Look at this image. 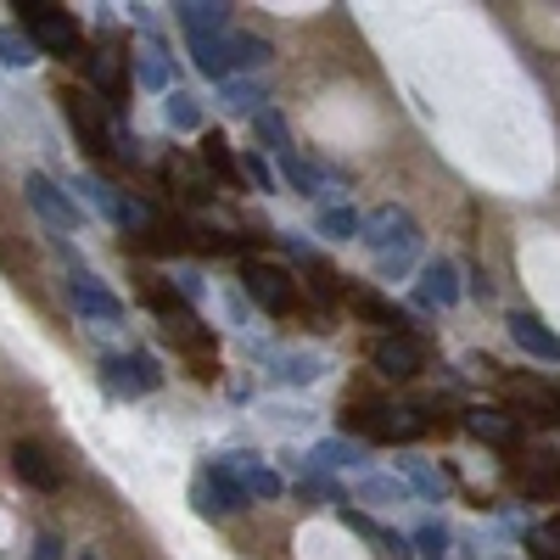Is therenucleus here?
<instances>
[{
  "mask_svg": "<svg viewBox=\"0 0 560 560\" xmlns=\"http://www.w3.org/2000/svg\"><path fill=\"white\" fill-rule=\"evenodd\" d=\"M23 191H28V202H34V213H45L57 230H79L84 224V213H79V202L62 191V185L51 179V174H28L23 179Z\"/></svg>",
  "mask_w": 560,
  "mask_h": 560,
  "instance_id": "obj_7",
  "label": "nucleus"
},
{
  "mask_svg": "<svg viewBox=\"0 0 560 560\" xmlns=\"http://www.w3.org/2000/svg\"><path fill=\"white\" fill-rule=\"evenodd\" d=\"M359 499L364 504H404L409 499V482H398V477H364L359 482Z\"/></svg>",
  "mask_w": 560,
  "mask_h": 560,
  "instance_id": "obj_22",
  "label": "nucleus"
},
{
  "mask_svg": "<svg viewBox=\"0 0 560 560\" xmlns=\"http://www.w3.org/2000/svg\"><path fill=\"white\" fill-rule=\"evenodd\" d=\"M163 118H168V129H202V107H197V96H185V90H168V102H163Z\"/></svg>",
  "mask_w": 560,
  "mask_h": 560,
  "instance_id": "obj_18",
  "label": "nucleus"
},
{
  "mask_svg": "<svg viewBox=\"0 0 560 560\" xmlns=\"http://www.w3.org/2000/svg\"><path fill=\"white\" fill-rule=\"evenodd\" d=\"M370 364H376L382 376H393V382H409L415 370L427 364V353H420L415 337H382L376 348H370Z\"/></svg>",
  "mask_w": 560,
  "mask_h": 560,
  "instance_id": "obj_8",
  "label": "nucleus"
},
{
  "mask_svg": "<svg viewBox=\"0 0 560 560\" xmlns=\"http://www.w3.org/2000/svg\"><path fill=\"white\" fill-rule=\"evenodd\" d=\"M353 308H359L364 319H376V325H382V331H393V337H404V314H398V308H393L387 298H370V292H364V298H359Z\"/></svg>",
  "mask_w": 560,
  "mask_h": 560,
  "instance_id": "obj_24",
  "label": "nucleus"
},
{
  "mask_svg": "<svg viewBox=\"0 0 560 560\" xmlns=\"http://www.w3.org/2000/svg\"><path fill=\"white\" fill-rule=\"evenodd\" d=\"M84 73H90V84L102 90V102L118 113L124 107V62H118V51H96V57L84 62Z\"/></svg>",
  "mask_w": 560,
  "mask_h": 560,
  "instance_id": "obj_13",
  "label": "nucleus"
},
{
  "mask_svg": "<svg viewBox=\"0 0 560 560\" xmlns=\"http://www.w3.org/2000/svg\"><path fill=\"white\" fill-rule=\"evenodd\" d=\"M319 236H331V242L364 236V219H359L353 208H325V213H319Z\"/></svg>",
  "mask_w": 560,
  "mask_h": 560,
  "instance_id": "obj_20",
  "label": "nucleus"
},
{
  "mask_svg": "<svg viewBox=\"0 0 560 560\" xmlns=\"http://www.w3.org/2000/svg\"><path fill=\"white\" fill-rule=\"evenodd\" d=\"M179 28L191 34V39L230 34V7H208V0H185V7H179Z\"/></svg>",
  "mask_w": 560,
  "mask_h": 560,
  "instance_id": "obj_14",
  "label": "nucleus"
},
{
  "mask_svg": "<svg viewBox=\"0 0 560 560\" xmlns=\"http://www.w3.org/2000/svg\"><path fill=\"white\" fill-rule=\"evenodd\" d=\"M62 113H68V124H73V135H79V147L84 152H113V135H107V124H102V107H96V96H84V90H62Z\"/></svg>",
  "mask_w": 560,
  "mask_h": 560,
  "instance_id": "obj_5",
  "label": "nucleus"
},
{
  "mask_svg": "<svg viewBox=\"0 0 560 560\" xmlns=\"http://www.w3.org/2000/svg\"><path fill=\"white\" fill-rule=\"evenodd\" d=\"M319 359L314 353H292V359H280L275 364V382H287V387H308V382H319Z\"/></svg>",
  "mask_w": 560,
  "mask_h": 560,
  "instance_id": "obj_19",
  "label": "nucleus"
},
{
  "mask_svg": "<svg viewBox=\"0 0 560 560\" xmlns=\"http://www.w3.org/2000/svg\"><path fill=\"white\" fill-rule=\"evenodd\" d=\"M527 549H533V560H560V522L527 533Z\"/></svg>",
  "mask_w": 560,
  "mask_h": 560,
  "instance_id": "obj_29",
  "label": "nucleus"
},
{
  "mask_svg": "<svg viewBox=\"0 0 560 560\" xmlns=\"http://www.w3.org/2000/svg\"><path fill=\"white\" fill-rule=\"evenodd\" d=\"M364 242L376 247L387 280H404L409 264H415V253H420V224H415L404 208H382V213L364 219Z\"/></svg>",
  "mask_w": 560,
  "mask_h": 560,
  "instance_id": "obj_1",
  "label": "nucleus"
},
{
  "mask_svg": "<svg viewBox=\"0 0 560 560\" xmlns=\"http://www.w3.org/2000/svg\"><path fill=\"white\" fill-rule=\"evenodd\" d=\"M465 292H471V298H482V303H488V298H493V280H488L482 269H471V287H465Z\"/></svg>",
  "mask_w": 560,
  "mask_h": 560,
  "instance_id": "obj_35",
  "label": "nucleus"
},
{
  "mask_svg": "<svg viewBox=\"0 0 560 560\" xmlns=\"http://www.w3.org/2000/svg\"><path fill=\"white\" fill-rule=\"evenodd\" d=\"M73 191H79L90 208H96V213H113V197H118L113 185H107V179H96V174H79V179H73Z\"/></svg>",
  "mask_w": 560,
  "mask_h": 560,
  "instance_id": "obj_27",
  "label": "nucleus"
},
{
  "mask_svg": "<svg viewBox=\"0 0 560 560\" xmlns=\"http://www.w3.org/2000/svg\"><path fill=\"white\" fill-rule=\"evenodd\" d=\"M415 544H420V549H427L432 560H443V549H448V527H443V522H427V527H420V533H415Z\"/></svg>",
  "mask_w": 560,
  "mask_h": 560,
  "instance_id": "obj_31",
  "label": "nucleus"
},
{
  "mask_svg": "<svg viewBox=\"0 0 560 560\" xmlns=\"http://www.w3.org/2000/svg\"><path fill=\"white\" fill-rule=\"evenodd\" d=\"M12 465H18V477H23L28 488H39V493H57V488H62V471L51 465V454H45L39 443H18V448H12Z\"/></svg>",
  "mask_w": 560,
  "mask_h": 560,
  "instance_id": "obj_10",
  "label": "nucleus"
},
{
  "mask_svg": "<svg viewBox=\"0 0 560 560\" xmlns=\"http://www.w3.org/2000/svg\"><path fill=\"white\" fill-rule=\"evenodd\" d=\"M57 555H62L57 533H39V544H34V560H57Z\"/></svg>",
  "mask_w": 560,
  "mask_h": 560,
  "instance_id": "obj_34",
  "label": "nucleus"
},
{
  "mask_svg": "<svg viewBox=\"0 0 560 560\" xmlns=\"http://www.w3.org/2000/svg\"><path fill=\"white\" fill-rule=\"evenodd\" d=\"M219 102H224V113H242V118H258L264 107V90H258V79H224L219 84Z\"/></svg>",
  "mask_w": 560,
  "mask_h": 560,
  "instance_id": "obj_16",
  "label": "nucleus"
},
{
  "mask_svg": "<svg viewBox=\"0 0 560 560\" xmlns=\"http://www.w3.org/2000/svg\"><path fill=\"white\" fill-rule=\"evenodd\" d=\"M409 471H415V482H420V488H427V493H443V477H432V471H427V465H409Z\"/></svg>",
  "mask_w": 560,
  "mask_h": 560,
  "instance_id": "obj_37",
  "label": "nucleus"
},
{
  "mask_svg": "<svg viewBox=\"0 0 560 560\" xmlns=\"http://www.w3.org/2000/svg\"><path fill=\"white\" fill-rule=\"evenodd\" d=\"M522 482H527V493H560V465H555V454H533Z\"/></svg>",
  "mask_w": 560,
  "mask_h": 560,
  "instance_id": "obj_21",
  "label": "nucleus"
},
{
  "mask_svg": "<svg viewBox=\"0 0 560 560\" xmlns=\"http://www.w3.org/2000/svg\"><path fill=\"white\" fill-rule=\"evenodd\" d=\"M482 443H493V448H516V438H522V427L510 420L504 409H471V420H465Z\"/></svg>",
  "mask_w": 560,
  "mask_h": 560,
  "instance_id": "obj_15",
  "label": "nucleus"
},
{
  "mask_svg": "<svg viewBox=\"0 0 560 560\" xmlns=\"http://www.w3.org/2000/svg\"><path fill=\"white\" fill-rule=\"evenodd\" d=\"M23 12V34H28V45L39 57H62V62H73L79 57V18L73 12H62V7H18Z\"/></svg>",
  "mask_w": 560,
  "mask_h": 560,
  "instance_id": "obj_2",
  "label": "nucleus"
},
{
  "mask_svg": "<svg viewBox=\"0 0 560 560\" xmlns=\"http://www.w3.org/2000/svg\"><path fill=\"white\" fill-rule=\"evenodd\" d=\"M280 174H287V179L298 185V191H319V174H314L303 158H280Z\"/></svg>",
  "mask_w": 560,
  "mask_h": 560,
  "instance_id": "obj_30",
  "label": "nucleus"
},
{
  "mask_svg": "<svg viewBox=\"0 0 560 560\" xmlns=\"http://www.w3.org/2000/svg\"><path fill=\"white\" fill-rule=\"evenodd\" d=\"M191 57H197V68L208 73V79H230V68H236L242 57H236V34H208V39H191Z\"/></svg>",
  "mask_w": 560,
  "mask_h": 560,
  "instance_id": "obj_11",
  "label": "nucleus"
},
{
  "mask_svg": "<svg viewBox=\"0 0 560 560\" xmlns=\"http://www.w3.org/2000/svg\"><path fill=\"white\" fill-rule=\"evenodd\" d=\"M242 174L258 185V191H275V168H269V158H258V152H247V163H242Z\"/></svg>",
  "mask_w": 560,
  "mask_h": 560,
  "instance_id": "obj_32",
  "label": "nucleus"
},
{
  "mask_svg": "<svg viewBox=\"0 0 560 560\" xmlns=\"http://www.w3.org/2000/svg\"><path fill=\"white\" fill-rule=\"evenodd\" d=\"M420 303H427V308L459 303V269H454L448 258H432L427 269H420Z\"/></svg>",
  "mask_w": 560,
  "mask_h": 560,
  "instance_id": "obj_12",
  "label": "nucleus"
},
{
  "mask_svg": "<svg viewBox=\"0 0 560 560\" xmlns=\"http://www.w3.org/2000/svg\"><path fill=\"white\" fill-rule=\"evenodd\" d=\"M202 163H208V168H213V174H219L224 185H236V179H242V168H236V158H230V152H224V140H219V135H208V140H202Z\"/></svg>",
  "mask_w": 560,
  "mask_h": 560,
  "instance_id": "obj_26",
  "label": "nucleus"
},
{
  "mask_svg": "<svg viewBox=\"0 0 560 560\" xmlns=\"http://www.w3.org/2000/svg\"><path fill=\"white\" fill-rule=\"evenodd\" d=\"M68 298H73V308H79L84 319H102V325H118V319H124V298L107 292L90 269H73V275H68Z\"/></svg>",
  "mask_w": 560,
  "mask_h": 560,
  "instance_id": "obj_6",
  "label": "nucleus"
},
{
  "mask_svg": "<svg viewBox=\"0 0 560 560\" xmlns=\"http://www.w3.org/2000/svg\"><path fill=\"white\" fill-rule=\"evenodd\" d=\"M140 84H147V90H163V96H168V84H174V57L163 51V45H147V51H140Z\"/></svg>",
  "mask_w": 560,
  "mask_h": 560,
  "instance_id": "obj_17",
  "label": "nucleus"
},
{
  "mask_svg": "<svg viewBox=\"0 0 560 560\" xmlns=\"http://www.w3.org/2000/svg\"><path fill=\"white\" fill-rule=\"evenodd\" d=\"M242 280H247V298H253L264 314H292L298 287H292V275L280 269V264H247Z\"/></svg>",
  "mask_w": 560,
  "mask_h": 560,
  "instance_id": "obj_4",
  "label": "nucleus"
},
{
  "mask_svg": "<svg viewBox=\"0 0 560 560\" xmlns=\"http://www.w3.org/2000/svg\"><path fill=\"white\" fill-rule=\"evenodd\" d=\"M102 387L113 398H135V393H158L163 387V370L147 353H124V359H102Z\"/></svg>",
  "mask_w": 560,
  "mask_h": 560,
  "instance_id": "obj_3",
  "label": "nucleus"
},
{
  "mask_svg": "<svg viewBox=\"0 0 560 560\" xmlns=\"http://www.w3.org/2000/svg\"><path fill=\"white\" fill-rule=\"evenodd\" d=\"M236 57L242 62H269V45L264 39H236Z\"/></svg>",
  "mask_w": 560,
  "mask_h": 560,
  "instance_id": "obj_33",
  "label": "nucleus"
},
{
  "mask_svg": "<svg viewBox=\"0 0 560 560\" xmlns=\"http://www.w3.org/2000/svg\"><path fill=\"white\" fill-rule=\"evenodd\" d=\"M382 549H387V555H393V560H409V555H415V549H409V538H404V533H387V544H382Z\"/></svg>",
  "mask_w": 560,
  "mask_h": 560,
  "instance_id": "obj_36",
  "label": "nucleus"
},
{
  "mask_svg": "<svg viewBox=\"0 0 560 560\" xmlns=\"http://www.w3.org/2000/svg\"><path fill=\"white\" fill-rule=\"evenodd\" d=\"M510 342H516L527 359H544V364H560V337L549 331L544 319L533 314H510Z\"/></svg>",
  "mask_w": 560,
  "mask_h": 560,
  "instance_id": "obj_9",
  "label": "nucleus"
},
{
  "mask_svg": "<svg viewBox=\"0 0 560 560\" xmlns=\"http://www.w3.org/2000/svg\"><path fill=\"white\" fill-rule=\"evenodd\" d=\"M253 129H258V135L269 140V152H280V158H292V140H287V124H280L275 113H258V118H253Z\"/></svg>",
  "mask_w": 560,
  "mask_h": 560,
  "instance_id": "obj_28",
  "label": "nucleus"
},
{
  "mask_svg": "<svg viewBox=\"0 0 560 560\" xmlns=\"http://www.w3.org/2000/svg\"><path fill=\"white\" fill-rule=\"evenodd\" d=\"M79 560H96V555H79Z\"/></svg>",
  "mask_w": 560,
  "mask_h": 560,
  "instance_id": "obj_38",
  "label": "nucleus"
},
{
  "mask_svg": "<svg viewBox=\"0 0 560 560\" xmlns=\"http://www.w3.org/2000/svg\"><path fill=\"white\" fill-rule=\"evenodd\" d=\"M34 57H39V51L28 45L23 28H0V62H7V68H28Z\"/></svg>",
  "mask_w": 560,
  "mask_h": 560,
  "instance_id": "obj_25",
  "label": "nucleus"
},
{
  "mask_svg": "<svg viewBox=\"0 0 560 560\" xmlns=\"http://www.w3.org/2000/svg\"><path fill=\"white\" fill-rule=\"evenodd\" d=\"M353 459H364V448L348 443V438H325V443L314 448V465H325V471H337V465H353Z\"/></svg>",
  "mask_w": 560,
  "mask_h": 560,
  "instance_id": "obj_23",
  "label": "nucleus"
}]
</instances>
